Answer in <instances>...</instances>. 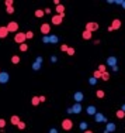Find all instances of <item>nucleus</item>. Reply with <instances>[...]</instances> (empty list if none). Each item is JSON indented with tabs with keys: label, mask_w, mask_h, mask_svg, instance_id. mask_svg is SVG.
<instances>
[{
	"label": "nucleus",
	"mask_w": 125,
	"mask_h": 133,
	"mask_svg": "<svg viewBox=\"0 0 125 133\" xmlns=\"http://www.w3.org/2000/svg\"><path fill=\"white\" fill-rule=\"evenodd\" d=\"M44 11H45V14H51V8H45Z\"/></svg>",
	"instance_id": "c03bdc74"
},
{
	"label": "nucleus",
	"mask_w": 125,
	"mask_h": 133,
	"mask_svg": "<svg viewBox=\"0 0 125 133\" xmlns=\"http://www.w3.org/2000/svg\"><path fill=\"white\" fill-rule=\"evenodd\" d=\"M67 113H73V109H72V108H67Z\"/></svg>",
	"instance_id": "de8ad7c7"
},
{
	"label": "nucleus",
	"mask_w": 125,
	"mask_h": 133,
	"mask_svg": "<svg viewBox=\"0 0 125 133\" xmlns=\"http://www.w3.org/2000/svg\"><path fill=\"white\" fill-rule=\"evenodd\" d=\"M83 98H84V95H83V92H80V91H77L75 95H73V99H75L76 103H80V102L83 100Z\"/></svg>",
	"instance_id": "9d476101"
},
{
	"label": "nucleus",
	"mask_w": 125,
	"mask_h": 133,
	"mask_svg": "<svg viewBox=\"0 0 125 133\" xmlns=\"http://www.w3.org/2000/svg\"><path fill=\"white\" fill-rule=\"evenodd\" d=\"M67 50H69V45H67V44H62V45H60V51L66 52Z\"/></svg>",
	"instance_id": "f704fd0d"
},
{
	"label": "nucleus",
	"mask_w": 125,
	"mask_h": 133,
	"mask_svg": "<svg viewBox=\"0 0 125 133\" xmlns=\"http://www.w3.org/2000/svg\"><path fill=\"white\" fill-rule=\"evenodd\" d=\"M99 28H100V24H99V23H96V21H89V23L86 24V28H84V30L90 31V33H94V31H97Z\"/></svg>",
	"instance_id": "f03ea898"
},
{
	"label": "nucleus",
	"mask_w": 125,
	"mask_h": 133,
	"mask_svg": "<svg viewBox=\"0 0 125 133\" xmlns=\"http://www.w3.org/2000/svg\"><path fill=\"white\" fill-rule=\"evenodd\" d=\"M92 35H93V33L87 31V30H84L83 33H82V38L86 40V41H89V40H92Z\"/></svg>",
	"instance_id": "f3484780"
},
{
	"label": "nucleus",
	"mask_w": 125,
	"mask_h": 133,
	"mask_svg": "<svg viewBox=\"0 0 125 133\" xmlns=\"http://www.w3.org/2000/svg\"><path fill=\"white\" fill-rule=\"evenodd\" d=\"M8 35V30H7V25H1L0 27V38L3 40V38H6Z\"/></svg>",
	"instance_id": "9b49d317"
},
{
	"label": "nucleus",
	"mask_w": 125,
	"mask_h": 133,
	"mask_svg": "<svg viewBox=\"0 0 125 133\" xmlns=\"http://www.w3.org/2000/svg\"><path fill=\"white\" fill-rule=\"evenodd\" d=\"M35 62H38V64H41V65H42V62H44V58H42V57H37Z\"/></svg>",
	"instance_id": "ea45409f"
},
{
	"label": "nucleus",
	"mask_w": 125,
	"mask_h": 133,
	"mask_svg": "<svg viewBox=\"0 0 125 133\" xmlns=\"http://www.w3.org/2000/svg\"><path fill=\"white\" fill-rule=\"evenodd\" d=\"M11 62H13L14 65L20 64V55H13V57H11Z\"/></svg>",
	"instance_id": "5701e85b"
},
{
	"label": "nucleus",
	"mask_w": 125,
	"mask_h": 133,
	"mask_svg": "<svg viewBox=\"0 0 125 133\" xmlns=\"http://www.w3.org/2000/svg\"><path fill=\"white\" fill-rule=\"evenodd\" d=\"M117 62H118V59H117V57H114V55H111V57L107 58V65L111 66V68L117 65Z\"/></svg>",
	"instance_id": "1a4fd4ad"
},
{
	"label": "nucleus",
	"mask_w": 125,
	"mask_h": 133,
	"mask_svg": "<svg viewBox=\"0 0 125 133\" xmlns=\"http://www.w3.org/2000/svg\"><path fill=\"white\" fill-rule=\"evenodd\" d=\"M96 96H97L99 99H103V98L105 96V92L103 91V89H97V91H96Z\"/></svg>",
	"instance_id": "aec40b11"
},
{
	"label": "nucleus",
	"mask_w": 125,
	"mask_h": 133,
	"mask_svg": "<svg viewBox=\"0 0 125 133\" xmlns=\"http://www.w3.org/2000/svg\"><path fill=\"white\" fill-rule=\"evenodd\" d=\"M39 31H41L42 35H48L51 33V24L49 23H42L41 27H39Z\"/></svg>",
	"instance_id": "423d86ee"
},
{
	"label": "nucleus",
	"mask_w": 125,
	"mask_h": 133,
	"mask_svg": "<svg viewBox=\"0 0 125 133\" xmlns=\"http://www.w3.org/2000/svg\"><path fill=\"white\" fill-rule=\"evenodd\" d=\"M25 37H27V40H33V38H34V33L30 30V31H27V33H25Z\"/></svg>",
	"instance_id": "c85d7f7f"
},
{
	"label": "nucleus",
	"mask_w": 125,
	"mask_h": 133,
	"mask_svg": "<svg viewBox=\"0 0 125 133\" xmlns=\"http://www.w3.org/2000/svg\"><path fill=\"white\" fill-rule=\"evenodd\" d=\"M42 42H45V44H49V37L48 35H44V38H42Z\"/></svg>",
	"instance_id": "58836bf2"
},
{
	"label": "nucleus",
	"mask_w": 125,
	"mask_h": 133,
	"mask_svg": "<svg viewBox=\"0 0 125 133\" xmlns=\"http://www.w3.org/2000/svg\"><path fill=\"white\" fill-rule=\"evenodd\" d=\"M39 103H41L39 96H33V98H31V105H33V106H38Z\"/></svg>",
	"instance_id": "6ab92c4d"
},
{
	"label": "nucleus",
	"mask_w": 125,
	"mask_h": 133,
	"mask_svg": "<svg viewBox=\"0 0 125 133\" xmlns=\"http://www.w3.org/2000/svg\"><path fill=\"white\" fill-rule=\"evenodd\" d=\"M55 10H56V14H59V16H62L63 18H65V6L59 4V6L55 7Z\"/></svg>",
	"instance_id": "4468645a"
},
{
	"label": "nucleus",
	"mask_w": 125,
	"mask_h": 133,
	"mask_svg": "<svg viewBox=\"0 0 125 133\" xmlns=\"http://www.w3.org/2000/svg\"><path fill=\"white\" fill-rule=\"evenodd\" d=\"M14 41L18 44V45H21V44H24L25 41H27V37H25V33H17L14 34Z\"/></svg>",
	"instance_id": "7ed1b4c3"
},
{
	"label": "nucleus",
	"mask_w": 125,
	"mask_h": 133,
	"mask_svg": "<svg viewBox=\"0 0 125 133\" xmlns=\"http://www.w3.org/2000/svg\"><path fill=\"white\" fill-rule=\"evenodd\" d=\"M8 79H10V75L7 72H4V71H1V74H0V83L3 85V83H7Z\"/></svg>",
	"instance_id": "6e6552de"
},
{
	"label": "nucleus",
	"mask_w": 125,
	"mask_h": 133,
	"mask_svg": "<svg viewBox=\"0 0 125 133\" xmlns=\"http://www.w3.org/2000/svg\"><path fill=\"white\" fill-rule=\"evenodd\" d=\"M4 127H6V120L0 117V130H1V129H4Z\"/></svg>",
	"instance_id": "c9c22d12"
},
{
	"label": "nucleus",
	"mask_w": 125,
	"mask_h": 133,
	"mask_svg": "<svg viewBox=\"0 0 125 133\" xmlns=\"http://www.w3.org/2000/svg\"><path fill=\"white\" fill-rule=\"evenodd\" d=\"M72 109H73V113H80L83 108H82V105H80V103H75V105L72 106Z\"/></svg>",
	"instance_id": "a211bd4d"
},
{
	"label": "nucleus",
	"mask_w": 125,
	"mask_h": 133,
	"mask_svg": "<svg viewBox=\"0 0 125 133\" xmlns=\"http://www.w3.org/2000/svg\"><path fill=\"white\" fill-rule=\"evenodd\" d=\"M115 129H117V126H115V123H112V122H107V126H105V130H107L108 133L115 132Z\"/></svg>",
	"instance_id": "ddd939ff"
},
{
	"label": "nucleus",
	"mask_w": 125,
	"mask_h": 133,
	"mask_svg": "<svg viewBox=\"0 0 125 133\" xmlns=\"http://www.w3.org/2000/svg\"><path fill=\"white\" fill-rule=\"evenodd\" d=\"M51 62H56V61H58V57H55V55H52V57H51Z\"/></svg>",
	"instance_id": "a19ab883"
},
{
	"label": "nucleus",
	"mask_w": 125,
	"mask_h": 133,
	"mask_svg": "<svg viewBox=\"0 0 125 133\" xmlns=\"http://www.w3.org/2000/svg\"><path fill=\"white\" fill-rule=\"evenodd\" d=\"M99 71H100L101 74L107 72V64H101V65H99Z\"/></svg>",
	"instance_id": "b1692460"
},
{
	"label": "nucleus",
	"mask_w": 125,
	"mask_h": 133,
	"mask_svg": "<svg viewBox=\"0 0 125 133\" xmlns=\"http://www.w3.org/2000/svg\"><path fill=\"white\" fill-rule=\"evenodd\" d=\"M44 14H45V11H44V10H41V8L35 10V17H37V18H41V17H44Z\"/></svg>",
	"instance_id": "4be33fe9"
},
{
	"label": "nucleus",
	"mask_w": 125,
	"mask_h": 133,
	"mask_svg": "<svg viewBox=\"0 0 125 133\" xmlns=\"http://www.w3.org/2000/svg\"><path fill=\"white\" fill-rule=\"evenodd\" d=\"M0 74H1V69H0Z\"/></svg>",
	"instance_id": "3c124183"
},
{
	"label": "nucleus",
	"mask_w": 125,
	"mask_h": 133,
	"mask_svg": "<svg viewBox=\"0 0 125 133\" xmlns=\"http://www.w3.org/2000/svg\"><path fill=\"white\" fill-rule=\"evenodd\" d=\"M39 100H41L42 103H44V102L46 100V96H45V95H41V96H39Z\"/></svg>",
	"instance_id": "79ce46f5"
},
{
	"label": "nucleus",
	"mask_w": 125,
	"mask_h": 133,
	"mask_svg": "<svg viewBox=\"0 0 125 133\" xmlns=\"http://www.w3.org/2000/svg\"><path fill=\"white\" fill-rule=\"evenodd\" d=\"M75 52H76V51H75L73 47H69V50L66 51V54H67V55H70V57H72V55H75Z\"/></svg>",
	"instance_id": "7c9ffc66"
},
{
	"label": "nucleus",
	"mask_w": 125,
	"mask_h": 133,
	"mask_svg": "<svg viewBox=\"0 0 125 133\" xmlns=\"http://www.w3.org/2000/svg\"><path fill=\"white\" fill-rule=\"evenodd\" d=\"M89 83H90V85H96V83H97V79H96V78H89Z\"/></svg>",
	"instance_id": "e433bc0d"
},
{
	"label": "nucleus",
	"mask_w": 125,
	"mask_h": 133,
	"mask_svg": "<svg viewBox=\"0 0 125 133\" xmlns=\"http://www.w3.org/2000/svg\"><path fill=\"white\" fill-rule=\"evenodd\" d=\"M83 133H94V132H93V130H90V129H87V130H86V132H83Z\"/></svg>",
	"instance_id": "8fccbe9b"
},
{
	"label": "nucleus",
	"mask_w": 125,
	"mask_h": 133,
	"mask_svg": "<svg viewBox=\"0 0 125 133\" xmlns=\"http://www.w3.org/2000/svg\"><path fill=\"white\" fill-rule=\"evenodd\" d=\"M101 75H103V74H101L100 71H99V69H96V71L93 72V78H96V79H100Z\"/></svg>",
	"instance_id": "a878e982"
},
{
	"label": "nucleus",
	"mask_w": 125,
	"mask_h": 133,
	"mask_svg": "<svg viewBox=\"0 0 125 133\" xmlns=\"http://www.w3.org/2000/svg\"><path fill=\"white\" fill-rule=\"evenodd\" d=\"M53 4H55V6H59V4H60V1H59V0H53Z\"/></svg>",
	"instance_id": "37998d69"
},
{
	"label": "nucleus",
	"mask_w": 125,
	"mask_h": 133,
	"mask_svg": "<svg viewBox=\"0 0 125 133\" xmlns=\"http://www.w3.org/2000/svg\"><path fill=\"white\" fill-rule=\"evenodd\" d=\"M60 126H62V129H63L65 132H69V130H72V127H73V120L69 119V117H66V119L62 120Z\"/></svg>",
	"instance_id": "f257e3e1"
},
{
	"label": "nucleus",
	"mask_w": 125,
	"mask_h": 133,
	"mask_svg": "<svg viewBox=\"0 0 125 133\" xmlns=\"http://www.w3.org/2000/svg\"><path fill=\"white\" fill-rule=\"evenodd\" d=\"M18 28H20V25H18V23H17V21H10V23L7 24L8 33H14V34H17V33H18Z\"/></svg>",
	"instance_id": "20e7f679"
},
{
	"label": "nucleus",
	"mask_w": 125,
	"mask_h": 133,
	"mask_svg": "<svg viewBox=\"0 0 125 133\" xmlns=\"http://www.w3.org/2000/svg\"><path fill=\"white\" fill-rule=\"evenodd\" d=\"M27 50H28V44H27V42H24V44L20 45V51H21V52H25Z\"/></svg>",
	"instance_id": "cd10ccee"
},
{
	"label": "nucleus",
	"mask_w": 125,
	"mask_h": 133,
	"mask_svg": "<svg viewBox=\"0 0 125 133\" xmlns=\"http://www.w3.org/2000/svg\"><path fill=\"white\" fill-rule=\"evenodd\" d=\"M6 11H7V14H13L14 13V7H6Z\"/></svg>",
	"instance_id": "4c0bfd02"
},
{
	"label": "nucleus",
	"mask_w": 125,
	"mask_h": 133,
	"mask_svg": "<svg viewBox=\"0 0 125 133\" xmlns=\"http://www.w3.org/2000/svg\"><path fill=\"white\" fill-rule=\"evenodd\" d=\"M25 126H27V125H25V122H24V120H21V122L18 123V126H17V127H18L20 130H24V129H25Z\"/></svg>",
	"instance_id": "2f4dec72"
},
{
	"label": "nucleus",
	"mask_w": 125,
	"mask_h": 133,
	"mask_svg": "<svg viewBox=\"0 0 125 133\" xmlns=\"http://www.w3.org/2000/svg\"><path fill=\"white\" fill-rule=\"evenodd\" d=\"M49 41L52 42V44H56V42H58V35H55V34L49 35Z\"/></svg>",
	"instance_id": "393cba45"
},
{
	"label": "nucleus",
	"mask_w": 125,
	"mask_h": 133,
	"mask_svg": "<svg viewBox=\"0 0 125 133\" xmlns=\"http://www.w3.org/2000/svg\"><path fill=\"white\" fill-rule=\"evenodd\" d=\"M79 127H80V130L86 132V130H87V123H86V122H82V123L79 125Z\"/></svg>",
	"instance_id": "c756f323"
},
{
	"label": "nucleus",
	"mask_w": 125,
	"mask_h": 133,
	"mask_svg": "<svg viewBox=\"0 0 125 133\" xmlns=\"http://www.w3.org/2000/svg\"><path fill=\"white\" fill-rule=\"evenodd\" d=\"M94 117H96V122H97V123H103V122L107 123V117L104 116L103 113H100V112H97V113L94 115Z\"/></svg>",
	"instance_id": "0eeeda50"
},
{
	"label": "nucleus",
	"mask_w": 125,
	"mask_h": 133,
	"mask_svg": "<svg viewBox=\"0 0 125 133\" xmlns=\"http://www.w3.org/2000/svg\"><path fill=\"white\" fill-rule=\"evenodd\" d=\"M4 4H6V7H13L14 1H13V0H6V1H4Z\"/></svg>",
	"instance_id": "72a5a7b5"
},
{
	"label": "nucleus",
	"mask_w": 125,
	"mask_h": 133,
	"mask_svg": "<svg viewBox=\"0 0 125 133\" xmlns=\"http://www.w3.org/2000/svg\"><path fill=\"white\" fill-rule=\"evenodd\" d=\"M49 133H58V130H56V129L53 127V129H51V130H49Z\"/></svg>",
	"instance_id": "49530a36"
},
{
	"label": "nucleus",
	"mask_w": 125,
	"mask_h": 133,
	"mask_svg": "<svg viewBox=\"0 0 125 133\" xmlns=\"http://www.w3.org/2000/svg\"><path fill=\"white\" fill-rule=\"evenodd\" d=\"M121 6H122V8H125V0H122V1H121Z\"/></svg>",
	"instance_id": "09e8293b"
},
{
	"label": "nucleus",
	"mask_w": 125,
	"mask_h": 133,
	"mask_svg": "<svg viewBox=\"0 0 125 133\" xmlns=\"http://www.w3.org/2000/svg\"><path fill=\"white\" fill-rule=\"evenodd\" d=\"M21 122V119H20V116H17V115H13V116L10 117V123L14 126H18V123Z\"/></svg>",
	"instance_id": "dca6fc26"
},
{
	"label": "nucleus",
	"mask_w": 125,
	"mask_h": 133,
	"mask_svg": "<svg viewBox=\"0 0 125 133\" xmlns=\"http://www.w3.org/2000/svg\"><path fill=\"white\" fill-rule=\"evenodd\" d=\"M115 116H117L118 119H124L125 117V112L122 110V109H118L117 112H115Z\"/></svg>",
	"instance_id": "412c9836"
},
{
	"label": "nucleus",
	"mask_w": 125,
	"mask_h": 133,
	"mask_svg": "<svg viewBox=\"0 0 125 133\" xmlns=\"http://www.w3.org/2000/svg\"><path fill=\"white\" fill-rule=\"evenodd\" d=\"M111 27H112V30H114V31H115V30H119V28H121V20L114 18V20H112V23H111Z\"/></svg>",
	"instance_id": "f8f14e48"
},
{
	"label": "nucleus",
	"mask_w": 125,
	"mask_h": 133,
	"mask_svg": "<svg viewBox=\"0 0 125 133\" xmlns=\"http://www.w3.org/2000/svg\"><path fill=\"white\" fill-rule=\"evenodd\" d=\"M118 69H119V68H118V65H115V66H112V71H114V72H117Z\"/></svg>",
	"instance_id": "a18cd8bd"
},
{
	"label": "nucleus",
	"mask_w": 125,
	"mask_h": 133,
	"mask_svg": "<svg viewBox=\"0 0 125 133\" xmlns=\"http://www.w3.org/2000/svg\"><path fill=\"white\" fill-rule=\"evenodd\" d=\"M41 64H38V62H34V64H33V69H34V71H38V69H41Z\"/></svg>",
	"instance_id": "473e14b6"
},
{
	"label": "nucleus",
	"mask_w": 125,
	"mask_h": 133,
	"mask_svg": "<svg viewBox=\"0 0 125 133\" xmlns=\"http://www.w3.org/2000/svg\"><path fill=\"white\" fill-rule=\"evenodd\" d=\"M86 112H87V115H92V116H94V115L97 113V109H96V106H93V105H89V106L86 108Z\"/></svg>",
	"instance_id": "2eb2a0df"
},
{
	"label": "nucleus",
	"mask_w": 125,
	"mask_h": 133,
	"mask_svg": "<svg viewBox=\"0 0 125 133\" xmlns=\"http://www.w3.org/2000/svg\"><path fill=\"white\" fill-rule=\"evenodd\" d=\"M101 79H103V81H110V72H108V71L101 75Z\"/></svg>",
	"instance_id": "bb28decb"
},
{
	"label": "nucleus",
	"mask_w": 125,
	"mask_h": 133,
	"mask_svg": "<svg viewBox=\"0 0 125 133\" xmlns=\"http://www.w3.org/2000/svg\"><path fill=\"white\" fill-rule=\"evenodd\" d=\"M63 23V17L59 16V14H53V16L51 17V24L53 25H60Z\"/></svg>",
	"instance_id": "39448f33"
}]
</instances>
